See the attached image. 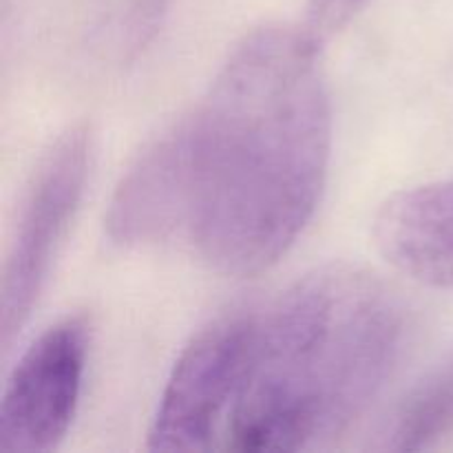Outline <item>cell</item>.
I'll return each instance as SVG.
<instances>
[{"label": "cell", "instance_id": "6da1fadb", "mask_svg": "<svg viewBox=\"0 0 453 453\" xmlns=\"http://www.w3.org/2000/svg\"><path fill=\"white\" fill-rule=\"evenodd\" d=\"M317 44L288 25L248 34L195 109L122 177L109 237L128 248L184 242L230 277L277 264L312 219L330 164Z\"/></svg>", "mask_w": 453, "mask_h": 453}, {"label": "cell", "instance_id": "7a4b0ae2", "mask_svg": "<svg viewBox=\"0 0 453 453\" xmlns=\"http://www.w3.org/2000/svg\"><path fill=\"white\" fill-rule=\"evenodd\" d=\"M403 341L405 310L383 279L348 264L303 274L257 312L255 348L224 447L330 445L379 396Z\"/></svg>", "mask_w": 453, "mask_h": 453}, {"label": "cell", "instance_id": "3957f363", "mask_svg": "<svg viewBox=\"0 0 453 453\" xmlns=\"http://www.w3.org/2000/svg\"><path fill=\"white\" fill-rule=\"evenodd\" d=\"M257 312L237 308L219 314L181 349L150 425V449L202 451L224 441L246 383Z\"/></svg>", "mask_w": 453, "mask_h": 453}, {"label": "cell", "instance_id": "277c9868", "mask_svg": "<svg viewBox=\"0 0 453 453\" xmlns=\"http://www.w3.org/2000/svg\"><path fill=\"white\" fill-rule=\"evenodd\" d=\"M91 168V131L71 127L49 146L22 199L3 273V348L20 334L69 234Z\"/></svg>", "mask_w": 453, "mask_h": 453}, {"label": "cell", "instance_id": "5b68a950", "mask_svg": "<svg viewBox=\"0 0 453 453\" xmlns=\"http://www.w3.org/2000/svg\"><path fill=\"white\" fill-rule=\"evenodd\" d=\"M88 323L69 317L22 352L0 403V449L51 451L69 432L82 394Z\"/></svg>", "mask_w": 453, "mask_h": 453}, {"label": "cell", "instance_id": "8992f818", "mask_svg": "<svg viewBox=\"0 0 453 453\" xmlns=\"http://www.w3.org/2000/svg\"><path fill=\"white\" fill-rule=\"evenodd\" d=\"M374 243L405 277L453 290V180L392 195L374 217Z\"/></svg>", "mask_w": 453, "mask_h": 453}, {"label": "cell", "instance_id": "52a82bcc", "mask_svg": "<svg viewBox=\"0 0 453 453\" xmlns=\"http://www.w3.org/2000/svg\"><path fill=\"white\" fill-rule=\"evenodd\" d=\"M453 432V361L418 385L398 407L385 449L420 451Z\"/></svg>", "mask_w": 453, "mask_h": 453}, {"label": "cell", "instance_id": "ba28073f", "mask_svg": "<svg viewBox=\"0 0 453 453\" xmlns=\"http://www.w3.org/2000/svg\"><path fill=\"white\" fill-rule=\"evenodd\" d=\"M367 0H310L308 31L317 40L327 38L352 20Z\"/></svg>", "mask_w": 453, "mask_h": 453}]
</instances>
